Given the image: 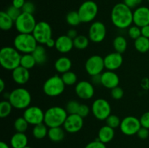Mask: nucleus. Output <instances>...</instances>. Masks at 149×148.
Listing matches in <instances>:
<instances>
[{
	"mask_svg": "<svg viewBox=\"0 0 149 148\" xmlns=\"http://www.w3.org/2000/svg\"><path fill=\"white\" fill-rule=\"evenodd\" d=\"M28 142L29 139L25 133L16 132L10 139V145L13 148H23L28 146Z\"/></svg>",
	"mask_w": 149,
	"mask_h": 148,
	"instance_id": "b1692460",
	"label": "nucleus"
},
{
	"mask_svg": "<svg viewBox=\"0 0 149 148\" xmlns=\"http://www.w3.org/2000/svg\"><path fill=\"white\" fill-rule=\"evenodd\" d=\"M23 148H31V147H29V146H26V147H23Z\"/></svg>",
	"mask_w": 149,
	"mask_h": 148,
	"instance_id": "13d9d810",
	"label": "nucleus"
},
{
	"mask_svg": "<svg viewBox=\"0 0 149 148\" xmlns=\"http://www.w3.org/2000/svg\"><path fill=\"white\" fill-rule=\"evenodd\" d=\"M147 1H148V3H149V0H147Z\"/></svg>",
	"mask_w": 149,
	"mask_h": 148,
	"instance_id": "bf43d9fd",
	"label": "nucleus"
},
{
	"mask_svg": "<svg viewBox=\"0 0 149 148\" xmlns=\"http://www.w3.org/2000/svg\"><path fill=\"white\" fill-rule=\"evenodd\" d=\"M122 55V54L119 52H114L109 53L103 57L105 68L108 71H115L119 69L123 63V57Z\"/></svg>",
	"mask_w": 149,
	"mask_h": 148,
	"instance_id": "a211bd4d",
	"label": "nucleus"
},
{
	"mask_svg": "<svg viewBox=\"0 0 149 148\" xmlns=\"http://www.w3.org/2000/svg\"><path fill=\"white\" fill-rule=\"evenodd\" d=\"M135 49L140 53H146L149 52V39L141 36L134 40Z\"/></svg>",
	"mask_w": 149,
	"mask_h": 148,
	"instance_id": "cd10ccee",
	"label": "nucleus"
},
{
	"mask_svg": "<svg viewBox=\"0 0 149 148\" xmlns=\"http://www.w3.org/2000/svg\"><path fill=\"white\" fill-rule=\"evenodd\" d=\"M32 34L38 44H45L48 40L52 38V27L47 22H38L32 32Z\"/></svg>",
	"mask_w": 149,
	"mask_h": 148,
	"instance_id": "9d476101",
	"label": "nucleus"
},
{
	"mask_svg": "<svg viewBox=\"0 0 149 148\" xmlns=\"http://www.w3.org/2000/svg\"><path fill=\"white\" fill-rule=\"evenodd\" d=\"M65 109L59 106H53L45 112L44 123L48 128L60 127L63 126L68 116Z\"/></svg>",
	"mask_w": 149,
	"mask_h": 148,
	"instance_id": "7ed1b4c3",
	"label": "nucleus"
},
{
	"mask_svg": "<svg viewBox=\"0 0 149 148\" xmlns=\"http://www.w3.org/2000/svg\"><path fill=\"white\" fill-rule=\"evenodd\" d=\"M114 136V129L107 126V125L102 126L99 129L98 133H97V139L104 144H107L113 140Z\"/></svg>",
	"mask_w": 149,
	"mask_h": 148,
	"instance_id": "4be33fe9",
	"label": "nucleus"
},
{
	"mask_svg": "<svg viewBox=\"0 0 149 148\" xmlns=\"http://www.w3.org/2000/svg\"><path fill=\"white\" fill-rule=\"evenodd\" d=\"M66 35L68 37H70L71 39H72L74 40L76 37L78 36V33H77V30H75V29H69L67 31Z\"/></svg>",
	"mask_w": 149,
	"mask_h": 148,
	"instance_id": "3c124183",
	"label": "nucleus"
},
{
	"mask_svg": "<svg viewBox=\"0 0 149 148\" xmlns=\"http://www.w3.org/2000/svg\"><path fill=\"white\" fill-rule=\"evenodd\" d=\"M106 36V27L101 21H95L90 25L88 38L93 43H100Z\"/></svg>",
	"mask_w": 149,
	"mask_h": 148,
	"instance_id": "4468645a",
	"label": "nucleus"
},
{
	"mask_svg": "<svg viewBox=\"0 0 149 148\" xmlns=\"http://www.w3.org/2000/svg\"><path fill=\"white\" fill-rule=\"evenodd\" d=\"M36 65V60L33 57L32 54H23L20 59V66L26 68L28 70H31Z\"/></svg>",
	"mask_w": 149,
	"mask_h": 148,
	"instance_id": "7c9ffc66",
	"label": "nucleus"
},
{
	"mask_svg": "<svg viewBox=\"0 0 149 148\" xmlns=\"http://www.w3.org/2000/svg\"><path fill=\"white\" fill-rule=\"evenodd\" d=\"M128 35H129L130 38L133 40H135L140 36H141V28L138 26H131L130 27L128 28Z\"/></svg>",
	"mask_w": 149,
	"mask_h": 148,
	"instance_id": "58836bf2",
	"label": "nucleus"
},
{
	"mask_svg": "<svg viewBox=\"0 0 149 148\" xmlns=\"http://www.w3.org/2000/svg\"><path fill=\"white\" fill-rule=\"evenodd\" d=\"M25 3H26V0H13L12 5L21 10L23 8V5L25 4Z\"/></svg>",
	"mask_w": 149,
	"mask_h": 148,
	"instance_id": "09e8293b",
	"label": "nucleus"
},
{
	"mask_svg": "<svg viewBox=\"0 0 149 148\" xmlns=\"http://www.w3.org/2000/svg\"><path fill=\"white\" fill-rule=\"evenodd\" d=\"M111 20L115 27L127 28L133 23V12L125 3H117L112 8Z\"/></svg>",
	"mask_w": 149,
	"mask_h": 148,
	"instance_id": "f257e3e1",
	"label": "nucleus"
},
{
	"mask_svg": "<svg viewBox=\"0 0 149 148\" xmlns=\"http://www.w3.org/2000/svg\"><path fill=\"white\" fill-rule=\"evenodd\" d=\"M90 111H91V108H90L89 106H87L85 104H81L79 106V108L78 112H77V114L79 115L81 117L84 118L89 115Z\"/></svg>",
	"mask_w": 149,
	"mask_h": 148,
	"instance_id": "37998d69",
	"label": "nucleus"
},
{
	"mask_svg": "<svg viewBox=\"0 0 149 148\" xmlns=\"http://www.w3.org/2000/svg\"><path fill=\"white\" fill-rule=\"evenodd\" d=\"M121 121H122V120H120V118L116 115L113 114H111L106 119V125L114 129H116V128H119L121 124Z\"/></svg>",
	"mask_w": 149,
	"mask_h": 148,
	"instance_id": "4c0bfd02",
	"label": "nucleus"
},
{
	"mask_svg": "<svg viewBox=\"0 0 149 148\" xmlns=\"http://www.w3.org/2000/svg\"><path fill=\"white\" fill-rule=\"evenodd\" d=\"M65 129L60 127L49 128L47 136L52 142H60L65 138Z\"/></svg>",
	"mask_w": 149,
	"mask_h": 148,
	"instance_id": "393cba45",
	"label": "nucleus"
},
{
	"mask_svg": "<svg viewBox=\"0 0 149 148\" xmlns=\"http://www.w3.org/2000/svg\"><path fill=\"white\" fill-rule=\"evenodd\" d=\"M143 0H124V2L128 7L132 10L136 9L142 3Z\"/></svg>",
	"mask_w": 149,
	"mask_h": 148,
	"instance_id": "a18cd8bd",
	"label": "nucleus"
},
{
	"mask_svg": "<svg viewBox=\"0 0 149 148\" xmlns=\"http://www.w3.org/2000/svg\"><path fill=\"white\" fill-rule=\"evenodd\" d=\"M21 10L23 12L29 13V14L33 15L35 10H36V7H35V4H33L32 1H26V3H25V4L23 5V8L21 9Z\"/></svg>",
	"mask_w": 149,
	"mask_h": 148,
	"instance_id": "79ce46f5",
	"label": "nucleus"
},
{
	"mask_svg": "<svg viewBox=\"0 0 149 148\" xmlns=\"http://www.w3.org/2000/svg\"><path fill=\"white\" fill-rule=\"evenodd\" d=\"M61 78L65 86H73L77 82V74L71 71L63 73Z\"/></svg>",
	"mask_w": 149,
	"mask_h": 148,
	"instance_id": "72a5a7b5",
	"label": "nucleus"
},
{
	"mask_svg": "<svg viewBox=\"0 0 149 148\" xmlns=\"http://www.w3.org/2000/svg\"><path fill=\"white\" fill-rule=\"evenodd\" d=\"M21 56L15 47L4 46L0 50V64L4 69L13 71L20 66Z\"/></svg>",
	"mask_w": 149,
	"mask_h": 148,
	"instance_id": "f03ea898",
	"label": "nucleus"
},
{
	"mask_svg": "<svg viewBox=\"0 0 149 148\" xmlns=\"http://www.w3.org/2000/svg\"><path fill=\"white\" fill-rule=\"evenodd\" d=\"M23 117L29 123V125H36L44 123L45 112L38 106H29L25 109Z\"/></svg>",
	"mask_w": 149,
	"mask_h": 148,
	"instance_id": "ddd939ff",
	"label": "nucleus"
},
{
	"mask_svg": "<svg viewBox=\"0 0 149 148\" xmlns=\"http://www.w3.org/2000/svg\"><path fill=\"white\" fill-rule=\"evenodd\" d=\"M113 46L115 52L123 54L127 48V41L124 36H118L113 39Z\"/></svg>",
	"mask_w": 149,
	"mask_h": 148,
	"instance_id": "c756f323",
	"label": "nucleus"
},
{
	"mask_svg": "<svg viewBox=\"0 0 149 148\" xmlns=\"http://www.w3.org/2000/svg\"><path fill=\"white\" fill-rule=\"evenodd\" d=\"M120 82L119 77L114 71H108L101 73V85L105 88L112 89L118 86Z\"/></svg>",
	"mask_w": 149,
	"mask_h": 148,
	"instance_id": "6ab92c4d",
	"label": "nucleus"
},
{
	"mask_svg": "<svg viewBox=\"0 0 149 148\" xmlns=\"http://www.w3.org/2000/svg\"><path fill=\"white\" fill-rule=\"evenodd\" d=\"M84 68L90 76L101 74L105 68L104 59L100 55H92L86 60Z\"/></svg>",
	"mask_w": 149,
	"mask_h": 148,
	"instance_id": "9b49d317",
	"label": "nucleus"
},
{
	"mask_svg": "<svg viewBox=\"0 0 149 148\" xmlns=\"http://www.w3.org/2000/svg\"><path fill=\"white\" fill-rule=\"evenodd\" d=\"M84 126V118L78 114L68 115L63 124V129L68 133H75L79 131Z\"/></svg>",
	"mask_w": 149,
	"mask_h": 148,
	"instance_id": "2eb2a0df",
	"label": "nucleus"
},
{
	"mask_svg": "<svg viewBox=\"0 0 149 148\" xmlns=\"http://www.w3.org/2000/svg\"><path fill=\"white\" fill-rule=\"evenodd\" d=\"M89 43H90L89 38L84 35H78V36L74 39V48L80 50L86 49L89 46Z\"/></svg>",
	"mask_w": 149,
	"mask_h": 148,
	"instance_id": "2f4dec72",
	"label": "nucleus"
},
{
	"mask_svg": "<svg viewBox=\"0 0 149 148\" xmlns=\"http://www.w3.org/2000/svg\"><path fill=\"white\" fill-rule=\"evenodd\" d=\"M31 54L36 60V65H44L47 60L46 49L42 45H38L37 47Z\"/></svg>",
	"mask_w": 149,
	"mask_h": 148,
	"instance_id": "a878e982",
	"label": "nucleus"
},
{
	"mask_svg": "<svg viewBox=\"0 0 149 148\" xmlns=\"http://www.w3.org/2000/svg\"><path fill=\"white\" fill-rule=\"evenodd\" d=\"M48 127L45 123L33 126L32 129V134L36 139H42L46 137L48 134Z\"/></svg>",
	"mask_w": 149,
	"mask_h": 148,
	"instance_id": "c85d7f7f",
	"label": "nucleus"
},
{
	"mask_svg": "<svg viewBox=\"0 0 149 148\" xmlns=\"http://www.w3.org/2000/svg\"><path fill=\"white\" fill-rule=\"evenodd\" d=\"M140 122L142 127L149 129V111L146 112L141 115L140 118Z\"/></svg>",
	"mask_w": 149,
	"mask_h": 148,
	"instance_id": "49530a36",
	"label": "nucleus"
},
{
	"mask_svg": "<svg viewBox=\"0 0 149 148\" xmlns=\"http://www.w3.org/2000/svg\"><path fill=\"white\" fill-rule=\"evenodd\" d=\"M142 127L140 119L132 115H129L123 118L121 121L120 129L122 133L127 136H133L137 134L139 129Z\"/></svg>",
	"mask_w": 149,
	"mask_h": 148,
	"instance_id": "f8f14e48",
	"label": "nucleus"
},
{
	"mask_svg": "<svg viewBox=\"0 0 149 148\" xmlns=\"http://www.w3.org/2000/svg\"><path fill=\"white\" fill-rule=\"evenodd\" d=\"M75 93L77 97L81 100H90L95 94L94 86L92 82L87 81H81L75 86Z\"/></svg>",
	"mask_w": 149,
	"mask_h": 148,
	"instance_id": "dca6fc26",
	"label": "nucleus"
},
{
	"mask_svg": "<svg viewBox=\"0 0 149 148\" xmlns=\"http://www.w3.org/2000/svg\"><path fill=\"white\" fill-rule=\"evenodd\" d=\"M8 100L13 108L17 110H25L30 106L31 102V95L26 89L18 87L15 89L8 95Z\"/></svg>",
	"mask_w": 149,
	"mask_h": 148,
	"instance_id": "20e7f679",
	"label": "nucleus"
},
{
	"mask_svg": "<svg viewBox=\"0 0 149 148\" xmlns=\"http://www.w3.org/2000/svg\"><path fill=\"white\" fill-rule=\"evenodd\" d=\"M65 85L61 76L55 75L45 81L43 85V91L47 96L55 97L60 96L65 91Z\"/></svg>",
	"mask_w": 149,
	"mask_h": 148,
	"instance_id": "423d86ee",
	"label": "nucleus"
},
{
	"mask_svg": "<svg viewBox=\"0 0 149 148\" xmlns=\"http://www.w3.org/2000/svg\"><path fill=\"white\" fill-rule=\"evenodd\" d=\"M82 23H91L98 13V6L95 1L87 0L84 1L77 10Z\"/></svg>",
	"mask_w": 149,
	"mask_h": 148,
	"instance_id": "0eeeda50",
	"label": "nucleus"
},
{
	"mask_svg": "<svg viewBox=\"0 0 149 148\" xmlns=\"http://www.w3.org/2000/svg\"><path fill=\"white\" fill-rule=\"evenodd\" d=\"M141 36H144L149 39V25L143 26V27L141 28Z\"/></svg>",
	"mask_w": 149,
	"mask_h": 148,
	"instance_id": "603ef678",
	"label": "nucleus"
},
{
	"mask_svg": "<svg viewBox=\"0 0 149 148\" xmlns=\"http://www.w3.org/2000/svg\"><path fill=\"white\" fill-rule=\"evenodd\" d=\"M74 47V40L68 37L67 35H61L55 40V48L60 53H68Z\"/></svg>",
	"mask_w": 149,
	"mask_h": 148,
	"instance_id": "aec40b11",
	"label": "nucleus"
},
{
	"mask_svg": "<svg viewBox=\"0 0 149 148\" xmlns=\"http://www.w3.org/2000/svg\"><path fill=\"white\" fill-rule=\"evenodd\" d=\"M91 77L92 84H93V85H98V84H100V85H101V74L93 75V76Z\"/></svg>",
	"mask_w": 149,
	"mask_h": 148,
	"instance_id": "8fccbe9b",
	"label": "nucleus"
},
{
	"mask_svg": "<svg viewBox=\"0 0 149 148\" xmlns=\"http://www.w3.org/2000/svg\"><path fill=\"white\" fill-rule=\"evenodd\" d=\"M141 86L143 89H149V79L147 78H143L141 81Z\"/></svg>",
	"mask_w": 149,
	"mask_h": 148,
	"instance_id": "864d4df0",
	"label": "nucleus"
},
{
	"mask_svg": "<svg viewBox=\"0 0 149 148\" xmlns=\"http://www.w3.org/2000/svg\"><path fill=\"white\" fill-rule=\"evenodd\" d=\"M67 23L71 26H77L81 23V19L77 11H71L66 15L65 17Z\"/></svg>",
	"mask_w": 149,
	"mask_h": 148,
	"instance_id": "c9c22d12",
	"label": "nucleus"
},
{
	"mask_svg": "<svg viewBox=\"0 0 149 148\" xmlns=\"http://www.w3.org/2000/svg\"><path fill=\"white\" fill-rule=\"evenodd\" d=\"M5 12L7 13V15L14 20V21L22 13V10H20V9L17 8V7H14V6L13 5L10 6V7L7 9V10H6Z\"/></svg>",
	"mask_w": 149,
	"mask_h": 148,
	"instance_id": "ea45409f",
	"label": "nucleus"
},
{
	"mask_svg": "<svg viewBox=\"0 0 149 148\" xmlns=\"http://www.w3.org/2000/svg\"><path fill=\"white\" fill-rule=\"evenodd\" d=\"M13 105L9 100H3L0 102V117L1 118L8 117L13 110Z\"/></svg>",
	"mask_w": 149,
	"mask_h": 148,
	"instance_id": "473e14b6",
	"label": "nucleus"
},
{
	"mask_svg": "<svg viewBox=\"0 0 149 148\" xmlns=\"http://www.w3.org/2000/svg\"><path fill=\"white\" fill-rule=\"evenodd\" d=\"M37 22L33 14L23 12L15 20V28L19 33H32Z\"/></svg>",
	"mask_w": 149,
	"mask_h": 148,
	"instance_id": "6e6552de",
	"label": "nucleus"
},
{
	"mask_svg": "<svg viewBox=\"0 0 149 148\" xmlns=\"http://www.w3.org/2000/svg\"><path fill=\"white\" fill-rule=\"evenodd\" d=\"M111 95L112 98L113 100H119L123 97L124 96V90L122 89V88H121L120 86H116L115 88L111 89Z\"/></svg>",
	"mask_w": 149,
	"mask_h": 148,
	"instance_id": "a19ab883",
	"label": "nucleus"
},
{
	"mask_svg": "<svg viewBox=\"0 0 149 148\" xmlns=\"http://www.w3.org/2000/svg\"><path fill=\"white\" fill-rule=\"evenodd\" d=\"M133 23L140 28L149 25V8L140 6L133 11Z\"/></svg>",
	"mask_w": 149,
	"mask_h": 148,
	"instance_id": "f3484780",
	"label": "nucleus"
},
{
	"mask_svg": "<svg viewBox=\"0 0 149 148\" xmlns=\"http://www.w3.org/2000/svg\"><path fill=\"white\" fill-rule=\"evenodd\" d=\"M91 112L96 119L99 120H106L111 114V106L105 99H96L92 104Z\"/></svg>",
	"mask_w": 149,
	"mask_h": 148,
	"instance_id": "1a4fd4ad",
	"label": "nucleus"
},
{
	"mask_svg": "<svg viewBox=\"0 0 149 148\" xmlns=\"http://www.w3.org/2000/svg\"><path fill=\"white\" fill-rule=\"evenodd\" d=\"M84 148H107L106 146V144L100 142L98 139L90 142V143L87 144Z\"/></svg>",
	"mask_w": 149,
	"mask_h": 148,
	"instance_id": "c03bdc74",
	"label": "nucleus"
},
{
	"mask_svg": "<svg viewBox=\"0 0 149 148\" xmlns=\"http://www.w3.org/2000/svg\"><path fill=\"white\" fill-rule=\"evenodd\" d=\"M80 104H81L77 100H70L67 102L65 109L68 115L77 114Z\"/></svg>",
	"mask_w": 149,
	"mask_h": 148,
	"instance_id": "e433bc0d",
	"label": "nucleus"
},
{
	"mask_svg": "<svg viewBox=\"0 0 149 148\" xmlns=\"http://www.w3.org/2000/svg\"><path fill=\"white\" fill-rule=\"evenodd\" d=\"M15 26V21L5 11L0 12V28L4 31L10 30Z\"/></svg>",
	"mask_w": 149,
	"mask_h": 148,
	"instance_id": "bb28decb",
	"label": "nucleus"
},
{
	"mask_svg": "<svg viewBox=\"0 0 149 148\" xmlns=\"http://www.w3.org/2000/svg\"><path fill=\"white\" fill-rule=\"evenodd\" d=\"M29 123L23 117H19L14 122V128L16 132L25 133L27 131Z\"/></svg>",
	"mask_w": 149,
	"mask_h": 148,
	"instance_id": "f704fd0d",
	"label": "nucleus"
},
{
	"mask_svg": "<svg viewBox=\"0 0 149 148\" xmlns=\"http://www.w3.org/2000/svg\"><path fill=\"white\" fill-rule=\"evenodd\" d=\"M0 148H10V146L6 142H0Z\"/></svg>",
	"mask_w": 149,
	"mask_h": 148,
	"instance_id": "4d7b16f0",
	"label": "nucleus"
},
{
	"mask_svg": "<svg viewBox=\"0 0 149 148\" xmlns=\"http://www.w3.org/2000/svg\"><path fill=\"white\" fill-rule=\"evenodd\" d=\"M5 89V83L2 78L0 79V92H3Z\"/></svg>",
	"mask_w": 149,
	"mask_h": 148,
	"instance_id": "6e6d98bb",
	"label": "nucleus"
},
{
	"mask_svg": "<svg viewBox=\"0 0 149 148\" xmlns=\"http://www.w3.org/2000/svg\"><path fill=\"white\" fill-rule=\"evenodd\" d=\"M45 45H46V46L49 48L55 47V40L52 38V39H50L49 40H48L47 41V43L45 44Z\"/></svg>",
	"mask_w": 149,
	"mask_h": 148,
	"instance_id": "5fc2aeb1",
	"label": "nucleus"
},
{
	"mask_svg": "<svg viewBox=\"0 0 149 148\" xmlns=\"http://www.w3.org/2000/svg\"><path fill=\"white\" fill-rule=\"evenodd\" d=\"M12 78L17 84L19 85L26 84L30 79L29 70L20 65L12 71Z\"/></svg>",
	"mask_w": 149,
	"mask_h": 148,
	"instance_id": "412c9836",
	"label": "nucleus"
},
{
	"mask_svg": "<svg viewBox=\"0 0 149 148\" xmlns=\"http://www.w3.org/2000/svg\"><path fill=\"white\" fill-rule=\"evenodd\" d=\"M137 136L141 139H146L149 136V129L141 127L137 133Z\"/></svg>",
	"mask_w": 149,
	"mask_h": 148,
	"instance_id": "de8ad7c7",
	"label": "nucleus"
},
{
	"mask_svg": "<svg viewBox=\"0 0 149 148\" xmlns=\"http://www.w3.org/2000/svg\"><path fill=\"white\" fill-rule=\"evenodd\" d=\"M55 69L59 73H64L71 71L72 67V62L70 58L67 57H61L55 62Z\"/></svg>",
	"mask_w": 149,
	"mask_h": 148,
	"instance_id": "5701e85b",
	"label": "nucleus"
},
{
	"mask_svg": "<svg viewBox=\"0 0 149 148\" xmlns=\"http://www.w3.org/2000/svg\"><path fill=\"white\" fill-rule=\"evenodd\" d=\"M14 47L21 54H31L38 46L32 33H18L13 41Z\"/></svg>",
	"mask_w": 149,
	"mask_h": 148,
	"instance_id": "39448f33",
	"label": "nucleus"
}]
</instances>
